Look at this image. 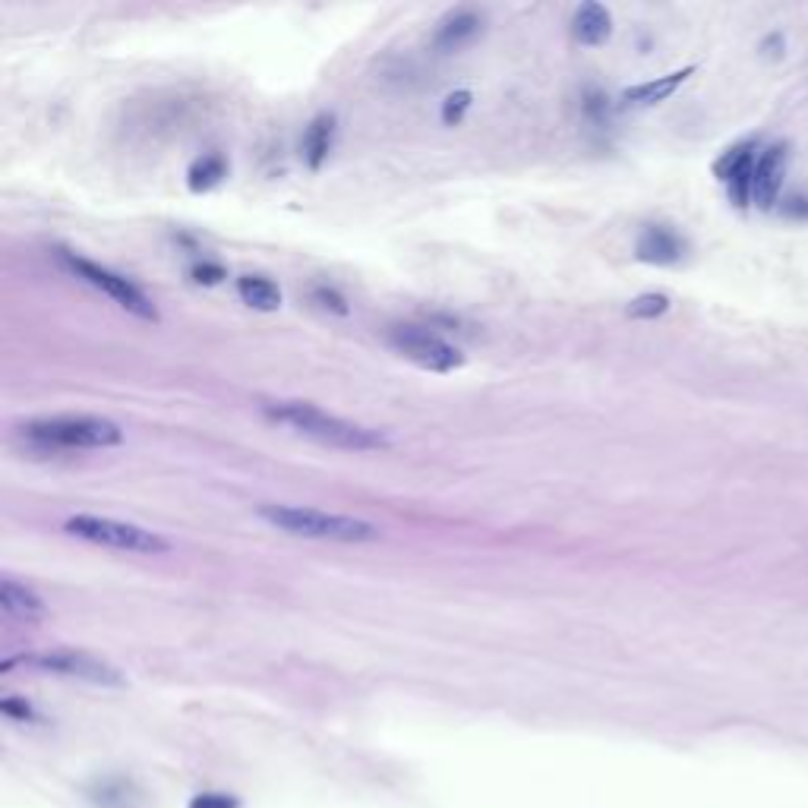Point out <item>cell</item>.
<instances>
[{"instance_id": "52a82bcc", "label": "cell", "mask_w": 808, "mask_h": 808, "mask_svg": "<svg viewBox=\"0 0 808 808\" xmlns=\"http://www.w3.org/2000/svg\"><path fill=\"white\" fill-rule=\"evenodd\" d=\"M26 663L42 666L48 673H60V676H73L83 679L92 685H124V676H120L111 663H105L101 657H92L86 651H48V654H32L26 657Z\"/></svg>"}, {"instance_id": "d6986e66", "label": "cell", "mask_w": 808, "mask_h": 808, "mask_svg": "<svg viewBox=\"0 0 808 808\" xmlns=\"http://www.w3.org/2000/svg\"><path fill=\"white\" fill-rule=\"evenodd\" d=\"M666 310H670V297L660 294V291H648V294H638L635 300H629L625 316H632V319H660Z\"/></svg>"}, {"instance_id": "8992f818", "label": "cell", "mask_w": 808, "mask_h": 808, "mask_svg": "<svg viewBox=\"0 0 808 808\" xmlns=\"http://www.w3.org/2000/svg\"><path fill=\"white\" fill-rule=\"evenodd\" d=\"M386 341L404 360H411L420 370H430V373H452L464 363L458 348H452L446 338H439L436 332L420 329V326H392L386 332Z\"/></svg>"}, {"instance_id": "7402d4cb", "label": "cell", "mask_w": 808, "mask_h": 808, "mask_svg": "<svg viewBox=\"0 0 808 808\" xmlns=\"http://www.w3.org/2000/svg\"><path fill=\"white\" fill-rule=\"evenodd\" d=\"M190 278L196 281V285H221V281L228 278V272L221 269L218 262L202 259V262H196V266L190 269Z\"/></svg>"}, {"instance_id": "9a60e30c", "label": "cell", "mask_w": 808, "mask_h": 808, "mask_svg": "<svg viewBox=\"0 0 808 808\" xmlns=\"http://www.w3.org/2000/svg\"><path fill=\"white\" fill-rule=\"evenodd\" d=\"M237 297L259 313H275L281 307V291L266 275H240L237 278Z\"/></svg>"}, {"instance_id": "277c9868", "label": "cell", "mask_w": 808, "mask_h": 808, "mask_svg": "<svg viewBox=\"0 0 808 808\" xmlns=\"http://www.w3.org/2000/svg\"><path fill=\"white\" fill-rule=\"evenodd\" d=\"M64 531L76 540L95 543V547H108L120 553H136V556H165L171 553V543L130 521L117 518H101V515H70L64 521Z\"/></svg>"}, {"instance_id": "30bf717a", "label": "cell", "mask_w": 808, "mask_h": 808, "mask_svg": "<svg viewBox=\"0 0 808 808\" xmlns=\"http://www.w3.org/2000/svg\"><path fill=\"white\" fill-rule=\"evenodd\" d=\"M335 124H338L335 114L332 111H322V114H316L310 120L307 130H303V136H300V158H303V165H307L310 171H319L329 161V155L335 149V130H338Z\"/></svg>"}, {"instance_id": "ba28073f", "label": "cell", "mask_w": 808, "mask_h": 808, "mask_svg": "<svg viewBox=\"0 0 808 808\" xmlns=\"http://www.w3.org/2000/svg\"><path fill=\"white\" fill-rule=\"evenodd\" d=\"M786 158H790V146L771 143L758 158H755V206L761 212H771L780 206V190L786 177Z\"/></svg>"}, {"instance_id": "5bb4252c", "label": "cell", "mask_w": 808, "mask_h": 808, "mask_svg": "<svg viewBox=\"0 0 808 808\" xmlns=\"http://www.w3.org/2000/svg\"><path fill=\"white\" fill-rule=\"evenodd\" d=\"M0 606H4V613L13 616V619H23V622H38L48 616V606L45 600L38 597L29 584H19L13 578H4L0 581Z\"/></svg>"}, {"instance_id": "ac0fdd59", "label": "cell", "mask_w": 808, "mask_h": 808, "mask_svg": "<svg viewBox=\"0 0 808 808\" xmlns=\"http://www.w3.org/2000/svg\"><path fill=\"white\" fill-rule=\"evenodd\" d=\"M726 196H730V202L739 212L749 209V202H755V158L745 161V165L726 180Z\"/></svg>"}, {"instance_id": "44dd1931", "label": "cell", "mask_w": 808, "mask_h": 808, "mask_svg": "<svg viewBox=\"0 0 808 808\" xmlns=\"http://www.w3.org/2000/svg\"><path fill=\"white\" fill-rule=\"evenodd\" d=\"M310 294H313V300L319 303V307H322V310H329V313L348 316V310H351V307H348V300L341 297V294H338L335 288H329V285H316V288H313Z\"/></svg>"}, {"instance_id": "7c38bea8", "label": "cell", "mask_w": 808, "mask_h": 808, "mask_svg": "<svg viewBox=\"0 0 808 808\" xmlns=\"http://www.w3.org/2000/svg\"><path fill=\"white\" fill-rule=\"evenodd\" d=\"M695 73V67H682L676 73H666V76H657V79H648V83H638L632 89L622 92V105L625 108H654L660 101H666L670 95H676V89L685 83Z\"/></svg>"}, {"instance_id": "603a6c76", "label": "cell", "mask_w": 808, "mask_h": 808, "mask_svg": "<svg viewBox=\"0 0 808 808\" xmlns=\"http://www.w3.org/2000/svg\"><path fill=\"white\" fill-rule=\"evenodd\" d=\"M606 98L603 92H597V89H591L588 95H584V111H588V117L594 120V124H606V120H610V105H606Z\"/></svg>"}, {"instance_id": "3957f363", "label": "cell", "mask_w": 808, "mask_h": 808, "mask_svg": "<svg viewBox=\"0 0 808 808\" xmlns=\"http://www.w3.org/2000/svg\"><path fill=\"white\" fill-rule=\"evenodd\" d=\"M19 436L38 449L79 452V449H114L124 442V430L108 417L95 414H51L19 423Z\"/></svg>"}, {"instance_id": "8fae6325", "label": "cell", "mask_w": 808, "mask_h": 808, "mask_svg": "<svg viewBox=\"0 0 808 808\" xmlns=\"http://www.w3.org/2000/svg\"><path fill=\"white\" fill-rule=\"evenodd\" d=\"M480 29H483L480 13H474L468 7L452 10L433 32V48L436 51H458L468 42H474V38L480 35Z\"/></svg>"}, {"instance_id": "e0dca14e", "label": "cell", "mask_w": 808, "mask_h": 808, "mask_svg": "<svg viewBox=\"0 0 808 808\" xmlns=\"http://www.w3.org/2000/svg\"><path fill=\"white\" fill-rule=\"evenodd\" d=\"M755 149H758V139L752 136V139H742V143H736V146H730L726 152H720V158L714 161V177L726 184V180H730L745 165V161L758 158Z\"/></svg>"}, {"instance_id": "d4e9b609", "label": "cell", "mask_w": 808, "mask_h": 808, "mask_svg": "<svg viewBox=\"0 0 808 808\" xmlns=\"http://www.w3.org/2000/svg\"><path fill=\"white\" fill-rule=\"evenodd\" d=\"M190 808H237V802L221 793H199Z\"/></svg>"}, {"instance_id": "7a4b0ae2", "label": "cell", "mask_w": 808, "mask_h": 808, "mask_svg": "<svg viewBox=\"0 0 808 808\" xmlns=\"http://www.w3.org/2000/svg\"><path fill=\"white\" fill-rule=\"evenodd\" d=\"M256 515L269 524V528L307 537V540H332V543H373L382 537V531L373 521L351 518V515H332L307 509V505H281V502H262Z\"/></svg>"}, {"instance_id": "5b68a950", "label": "cell", "mask_w": 808, "mask_h": 808, "mask_svg": "<svg viewBox=\"0 0 808 808\" xmlns=\"http://www.w3.org/2000/svg\"><path fill=\"white\" fill-rule=\"evenodd\" d=\"M57 259L64 262V266L76 275V278H83L86 285H92L95 291L101 294H108L117 307H124L127 313H133L136 319H146V322H161L158 310H155V303L139 291L130 278L124 275H117L105 266H98V262L86 259V256H76L70 250H57Z\"/></svg>"}, {"instance_id": "4fadbf2b", "label": "cell", "mask_w": 808, "mask_h": 808, "mask_svg": "<svg viewBox=\"0 0 808 808\" xmlns=\"http://www.w3.org/2000/svg\"><path fill=\"white\" fill-rule=\"evenodd\" d=\"M613 32V16L603 4H581L572 13V38L584 48L603 45Z\"/></svg>"}, {"instance_id": "6da1fadb", "label": "cell", "mask_w": 808, "mask_h": 808, "mask_svg": "<svg viewBox=\"0 0 808 808\" xmlns=\"http://www.w3.org/2000/svg\"><path fill=\"white\" fill-rule=\"evenodd\" d=\"M262 414L272 423L281 427H291L294 433L316 439L322 446L332 449H345V452H386L392 449V439L373 430V427H360L354 420L335 417L329 411L316 408L310 401H266L262 404Z\"/></svg>"}, {"instance_id": "cb8c5ba5", "label": "cell", "mask_w": 808, "mask_h": 808, "mask_svg": "<svg viewBox=\"0 0 808 808\" xmlns=\"http://www.w3.org/2000/svg\"><path fill=\"white\" fill-rule=\"evenodd\" d=\"M780 212L783 218H793V221H808V196L805 193H793L780 202Z\"/></svg>"}, {"instance_id": "2e32d148", "label": "cell", "mask_w": 808, "mask_h": 808, "mask_svg": "<svg viewBox=\"0 0 808 808\" xmlns=\"http://www.w3.org/2000/svg\"><path fill=\"white\" fill-rule=\"evenodd\" d=\"M225 177H228V158L218 155V152H209V155H199L193 165H190L187 187H190V193H209Z\"/></svg>"}, {"instance_id": "9c48e42d", "label": "cell", "mask_w": 808, "mask_h": 808, "mask_svg": "<svg viewBox=\"0 0 808 808\" xmlns=\"http://www.w3.org/2000/svg\"><path fill=\"white\" fill-rule=\"evenodd\" d=\"M635 256L648 266H676L685 256V240L670 225H644L635 240Z\"/></svg>"}, {"instance_id": "ffe728a7", "label": "cell", "mask_w": 808, "mask_h": 808, "mask_svg": "<svg viewBox=\"0 0 808 808\" xmlns=\"http://www.w3.org/2000/svg\"><path fill=\"white\" fill-rule=\"evenodd\" d=\"M471 105H474V95H471L468 89H458V92L446 95V101H442L439 120H442V124H446V127H458L461 120H464V114L471 111Z\"/></svg>"}]
</instances>
